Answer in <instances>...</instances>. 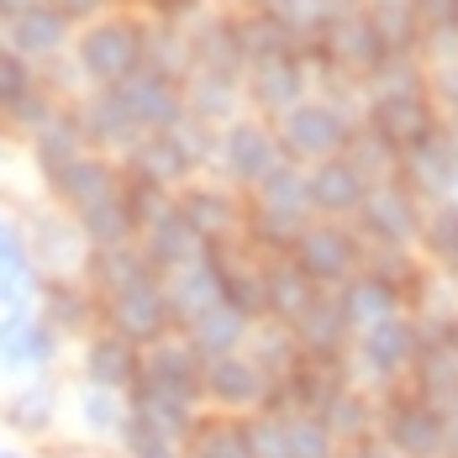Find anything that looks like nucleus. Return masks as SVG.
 <instances>
[{
  "instance_id": "obj_29",
  "label": "nucleus",
  "mask_w": 458,
  "mask_h": 458,
  "mask_svg": "<svg viewBox=\"0 0 458 458\" xmlns=\"http://www.w3.org/2000/svg\"><path fill=\"white\" fill-rule=\"evenodd\" d=\"M321 427L337 437V448H348V443H364V437H374V427H379V401L369 395L364 385H348L327 411L317 416Z\"/></svg>"
},
{
  "instance_id": "obj_2",
  "label": "nucleus",
  "mask_w": 458,
  "mask_h": 458,
  "mask_svg": "<svg viewBox=\"0 0 458 458\" xmlns=\"http://www.w3.org/2000/svg\"><path fill=\"white\" fill-rule=\"evenodd\" d=\"M142 47L148 32L127 16H95L90 27L74 38V58H80V74L90 85H122L142 69Z\"/></svg>"
},
{
  "instance_id": "obj_32",
  "label": "nucleus",
  "mask_w": 458,
  "mask_h": 458,
  "mask_svg": "<svg viewBox=\"0 0 458 458\" xmlns=\"http://www.w3.org/2000/svg\"><path fill=\"white\" fill-rule=\"evenodd\" d=\"M174 206H180V216L195 227V237H200L206 248H222V237L237 227V211H232V200L222 190H190Z\"/></svg>"
},
{
  "instance_id": "obj_38",
  "label": "nucleus",
  "mask_w": 458,
  "mask_h": 458,
  "mask_svg": "<svg viewBox=\"0 0 458 458\" xmlns=\"http://www.w3.org/2000/svg\"><path fill=\"white\" fill-rule=\"evenodd\" d=\"M374 5H379V11H406L411 0H374Z\"/></svg>"
},
{
  "instance_id": "obj_3",
  "label": "nucleus",
  "mask_w": 458,
  "mask_h": 458,
  "mask_svg": "<svg viewBox=\"0 0 458 458\" xmlns=\"http://www.w3.org/2000/svg\"><path fill=\"white\" fill-rule=\"evenodd\" d=\"M100 327L127 337L132 348H153L174 332L169 317V295H164V279H138V284H122L111 295H100Z\"/></svg>"
},
{
  "instance_id": "obj_36",
  "label": "nucleus",
  "mask_w": 458,
  "mask_h": 458,
  "mask_svg": "<svg viewBox=\"0 0 458 458\" xmlns=\"http://www.w3.org/2000/svg\"><path fill=\"white\" fill-rule=\"evenodd\" d=\"M427 248L437 253V259H448V264H458V206H437L432 216H427Z\"/></svg>"
},
{
  "instance_id": "obj_30",
  "label": "nucleus",
  "mask_w": 458,
  "mask_h": 458,
  "mask_svg": "<svg viewBox=\"0 0 458 458\" xmlns=\"http://www.w3.org/2000/svg\"><path fill=\"white\" fill-rule=\"evenodd\" d=\"M248 332H253V321H242L232 306H216V311H206L200 321H190V327H184V337H190V348H195L200 359H227V353H242Z\"/></svg>"
},
{
  "instance_id": "obj_34",
  "label": "nucleus",
  "mask_w": 458,
  "mask_h": 458,
  "mask_svg": "<svg viewBox=\"0 0 458 458\" xmlns=\"http://www.w3.org/2000/svg\"><path fill=\"white\" fill-rule=\"evenodd\" d=\"M284 443H290V458H337V437L317 416H284Z\"/></svg>"
},
{
  "instance_id": "obj_41",
  "label": "nucleus",
  "mask_w": 458,
  "mask_h": 458,
  "mask_svg": "<svg viewBox=\"0 0 458 458\" xmlns=\"http://www.w3.org/2000/svg\"><path fill=\"white\" fill-rule=\"evenodd\" d=\"M454 416H458V411H454Z\"/></svg>"
},
{
  "instance_id": "obj_37",
  "label": "nucleus",
  "mask_w": 458,
  "mask_h": 458,
  "mask_svg": "<svg viewBox=\"0 0 458 458\" xmlns=\"http://www.w3.org/2000/svg\"><path fill=\"white\" fill-rule=\"evenodd\" d=\"M443 343L454 348V359H458V321H448V332H443Z\"/></svg>"
},
{
  "instance_id": "obj_40",
  "label": "nucleus",
  "mask_w": 458,
  "mask_h": 458,
  "mask_svg": "<svg viewBox=\"0 0 458 458\" xmlns=\"http://www.w3.org/2000/svg\"><path fill=\"white\" fill-rule=\"evenodd\" d=\"M80 458H100V454H80ZM106 458H111V454H106Z\"/></svg>"
},
{
  "instance_id": "obj_14",
  "label": "nucleus",
  "mask_w": 458,
  "mask_h": 458,
  "mask_svg": "<svg viewBox=\"0 0 458 458\" xmlns=\"http://www.w3.org/2000/svg\"><path fill=\"white\" fill-rule=\"evenodd\" d=\"M74 122H80V138H85L90 153H127V148L142 138L138 122H132V111H127L122 95H116V85H95V90L74 106Z\"/></svg>"
},
{
  "instance_id": "obj_33",
  "label": "nucleus",
  "mask_w": 458,
  "mask_h": 458,
  "mask_svg": "<svg viewBox=\"0 0 458 458\" xmlns=\"http://www.w3.org/2000/svg\"><path fill=\"white\" fill-rule=\"evenodd\" d=\"M301 85H306V74H301L295 53H284V58H259V69H253V95H259L269 111L301 106Z\"/></svg>"
},
{
  "instance_id": "obj_9",
  "label": "nucleus",
  "mask_w": 458,
  "mask_h": 458,
  "mask_svg": "<svg viewBox=\"0 0 458 458\" xmlns=\"http://www.w3.org/2000/svg\"><path fill=\"white\" fill-rule=\"evenodd\" d=\"M64 406H69L64 385H58L53 374H32V379H16V390H11L5 406H0V421H5L16 437H27V443H47V437H58V427H64Z\"/></svg>"
},
{
  "instance_id": "obj_16",
  "label": "nucleus",
  "mask_w": 458,
  "mask_h": 458,
  "mask_svg": "<svg viewBox=\"0 0 458 458\" xmlns=\"http://www.w3.org/2000/svg\"><path fill=\"white\" fill-rule=\"evenodd\" d=\"M164 295H169L174 332H184L190 321H200L206 311H216V306H222V275H216L211 248H206L195 264H184V269H174V275H164Z\"/></svg>"
},
{
  "instance_id": "obj_13",
  "label": "nucleus",
  "mask_w": 458,
  "mask_h": 458,
  "mask_svg": "<svg viewBox=\"0 0 458 458\" xmlns=\"http://www.w3.org/2000/svg\"><path fill=\"white\" fill-rule=\"evenodd\" d=\"M142 374V348H132L127 337H116V332H95L80 343V385H90V390H111V395H132V385H138Z\"/></svg>"
},
{
  "instance_id": "obj_25",
  "label": "nucleus",
  "mask_w": 458,
  "mask_h": 458,
  "mask_svg": "<svg viewBox=\"0 0 458 458\" xmlns=\"http://www.w3.org/2000/svg\"><path fill=\"white\" fill-rule=\"evenodd\" d=\"M317 295H321V290L301 275V264H295V259H275V264L264 269V321L290 327V321L301 317Z\"/></svg>"
},
{
  "instance_id": "obj_17",
  "label": "nucleus",
  "mask_w": 458,
  "mask_h": 458,
  "mask_svg": "<svg viewBox=\"0 0 458 458\" xmlns=\"http://www.w3.org/2000/svg\"><path fill=\"white\" fill-rule=\"evenodd\" d=\"M290 337H295V348H301L306 359H343L348 343H353V327L343 317L337 290H321L317 301L290 321Z\"/></svg>"
},
{
  "instance_id": "obj_15",
  "label": "nucleus",
  "mask_w": 458,
  "mask_h": 458,
  "mask_svg": "<svg viewBox=\"0 0 458 458\" xmlns=\"http://www.w3.org/2000/svg\"><path fill=\"white\" fill-rule=\"evenodd\" d=\"M116 95H122V106L132 111L138 132H169L174 122L190 116V111H184L180 85H174V80H164V74H153V69H138L132 80H122Z\"/></svg>"
},
{
  "instance_id": "obj_6",
  "label": "nucleus",
  "mask_w": 458,
  "mask_h": 458,
  "mask_svg": "<svg viewBox=\"0 0 458 458\" xmlns=\"http://www.w3.org/2000/svg\"><path fill=\"white\" fill-rule=\"evenodd\" d=\"M64 348H69V343H64L38 311L0 317V374H11V379L53 374V364L64 359Z\"/></svg>"
},
{
  "instance_id": "obj_19",
  "label": "nucleus",
  "mask_w": 458,
  "mask_h": 458,
  "mask_svg": "<svg viewBox=\"0 0 458 458\" xmlns=\"http://www.w3.org/2000/svg\"><path fill=\"white\" fill-rule=\"evenodd\" d=\"M53 195H58V206H64L69 216H80V211H90L100 200L122 195V164L106 158V153H80V158L53 180Z\"/></svg>"
},
{
  "instance_id": "obj_20",
  "label": "nucleus",
  "mask_w": 458,
  "mask_h": 458,
  "mask_svg": "<svg viewBox=\"0 0 458 458\" xmlns=\"http://www.w3.org/2000/svg\"><path fill=\"white\" fill-rule=\"evenodd\" d=\"M222 164H227L232 180L259 184L284 164V153H279V138L269 127H259V122H232L227 138H222Z\"/></svg>"
},
{
  "instance_id": "obj_22",
  "label": "nucleus",
  "mask_w": 458,
  "mask_h": 458,
  "mask_svg": "<svg viewBox=\"0 0 458 458\" xmlns=\"http://www.w3.org/2000/svg\"><path fill=\"white\" fill-rule=\"evenodd\" d=\"M138 248L148 253V264H153V275H174V269H184V264H195L200 253H206V242L195 237V227L180 216V206H169L158 222H148V227L138 232Z\"/></svg>"
},
{
  "instance_id": "obj_31",
  "label": "nucleus",
  "mask_w": 458,
  "mask_h": 458,
  "mask_svg": "<svg viewBox=\"0 0 458 458\" xmlns=\"http://www.w3.org/2000/svg\"><path fill=\"white\" fill-rule=\"evenodd\" d=\"M184 458H248V437H242V416H216L200 411L195 432L184 437Z\"/></svg>"
},
{
  "instance_id": "obj_5",
  "label": "nucleus",
  "mask_w": 458,
  "mask_h": 458,
  "mask_svg": "<svg viewBox=\"0 0 458 458\" xmlns=\"http://www.w3.org/2000/svg\"><path fill=\"white\" fill-rule=\"evenodd\" d=\"M269 374L253 364L248 353H227V359H206L200 374V406L216 416H253L269 401Z\"/></svg>"
},
{
  "instance_id": "obj_21",
  "label": "nucleus",
  "mask_w": 458,
  "mask_h": 458,
  "mask_svg": "<svg viewBox=\"0 0 458 458\" xmlns=\"http://www.w3.org/2000/svg\"><path fill=\"white\" fill-rule=\"evenodd\" d=\"M38 290H43V275H38L32 253H27L21 227L0 222V317L32 311L38 306Z\"/></svg>"
},
{
  "instance_id": "obj_4",
  "label": "nucleus",
  "mask_w": 458,
  "mask_h": 458,
  "mask_svg": "<svg viewBox=\"0 0 458 458\" xmlns=\"http://www.w3.org/2000/svg\"><path fill=\"white\" fill-rule=\"evenodd\" d=\"M416 348H421V327L411 317H385L374 327H364V332H353V359H359V369L369 374L374 390L406 385V374L416 364Z\"/></svg>"
},
{
  "instance_id": "obj_27",
  "label": "nucleus",
  "mask_w": 458,
  "mask_h": 458,
  "mask_svg": "<svg viewBox=\"0 0 458 458\" xmlns=\"http://www.w3.org/2000/svg\"><path fill=\"white\" fill-rule=\"evenodd\" d=\"M80 153H90L85 138H80V122H74V111H53L43 127L32 132V164L43 169V180L53 184Z\"/></svg>"
},
{
  "instance_id": "obj_7",
  "label": "nucleus",
  "mask_w": 458,
  "mask_h": 458,
  "mask_svg": "<svg viewBox=\"0 0 458 458\" xmlns=\"http://www.w3.org/2000/svg\"><path fill=\"white\" fill-rule=\"evenodd\" d=\"M200 374H206V359L190 348L184 332H169L164 343L142 348V374H138L142 390H158V395L184 401V406H200ZM200 411H206V406H200Z\"/></svg>"
},
{
  "instance_id": "obj_10",
  "label": "nucleus",
  "mask_w": 458,
  "mask_h": 458,
  "mask_svg": "<svg viewBox=\"0 0 458 458\" xmlns=\"http://www.w3.org/2000/svg\"><path fill=\"white\" fill-rule=\"evenodd\" d=\"M38 317L64 337V343H85L100 332V295L80 275H58V279H43L38 290Z\"/></svg>"
},
{
  "instance_id": "obj_1",
  "label": "nucleus",
  "mask_w": 458,
  "mask_h": 458,
  "mask_svg": "<svg viewBox=\"0 0 458 458\" xmlns=\"http://www.w3.org/2000/svg\"><path fill=\"white\" fill-rule=\"evenodd\" d=\"M448 421H454V416L437 411V406H427L411 385H395V390H385V401H379V427H374V437H379L395 458H443L448 454Z\"/></svg>"
},
{
  "instance_id": "obj_18",
  "label": "nucleus",
  "mask_w": 458,
  "mask_h": 458,
  "mask_svg": "<svg viewBox=\"0 0 458 458\" xmlns=\"http://www.w3.org/2000/svg\"><path fill=\"white\" fill-rule=\"evenodd\" d=\"M69 38H74V21H69L58 5H32V11H21V16H11V21L0 27V47L21 53L27 64H43L53 53H64Z\"/></svg>"
},
{
  "instance_id": "obj_11",
  "label": "nucleus",
  "mask_w": 458,
  "mask_h": 458,
  "mask_svg": "<svg viewBox=\"0 0 458 458\" xmlns=\"http://www.w3.org/2000/svg\"><path fill=\"white\" fill-rule=\"evenodd\" d=\"M348 122L332 111V106H311V100H301V106H290L284 111V127H279V153H295V158H337L343 148H348Z\"/></svg>"
},
{
  "instance_id": "obj_28",
  "label": "nucleus",
  "mask_w": 458,
  "mask_h": 458,
  "mask_svg": "<svg viewBox=\"0 0 458 458\" xmlns=\"http://www.w3.org/2000/svg\"><path fill=\"white\" fill-rule=\"evenodd\" d=\"M337 301H343V317L353 332H364L385 317H401V290H390L379 275H353L348 284H337Z\"/></svg>"
},
{
  "instance_id": "obj_26",
  "label": "nucleus",
  "mask_w": 458,
  "mask_h": 458,
  "mask_svg": "<svg viewBox=\"0 0 458 458\" xmlns=\"http://www.w3.org/2000/svg\"><path fill=\"white\" fill-rule=\"evenodd\" d=\"M74 427H80V437H90L100 448H116L122 432H127V395L80 385L74 390Z\"/></svg>"
},
{
  "instance_id": "obj_24",
  "label": "nucleus",
  "mask_w": 458,
  "mask_h": 458,
  "mask_svg": "<svg viewBox=\"0 0 458 458\" xmlns=\"http://www.w3.org/2000/svg\"><path fill=\"white\" fill-rule=\"evenodd\" d=\"M369 195V180L348 164V158H321L317 169L306 174V206L327 211V216H343V211H359Z\"/></svg>"
},
{
  "instance_id": "obj_12",
  "label": "nucleus",
  "mask_w": 458,
  "mask_h": 458,
  "mask_svg": "<svg viewBox=\"0 0 458 458\" xmlns=\"http://www.w3.org/2000/svg\"><path fill=\"white\" fill-rule=\"evenodd\" d=\"M21 237H27V253H32V264H38L43 279L80 275V269H85L90 242H85V232H80V222H74L69 211H47V216H38Z\"/></svg>"
},
{
  "instance_id": "obj_35",
  "label": "nucleus",
  "mask_w": 458,
  "mask_h": 458,
  "mask_svg": "<svg viewBox=\"0 0 458 458\" xmlns=\"http://www.w3.org/2000/svg\"><path fill=\"white\" fill-rule=\"evenodd\" d=\"M38 85H43V80H38V69H32L21 53L0 47V116H5V111L21 100V95H32Z\"/></svg>"
},
{
  "instance_id": "obj_8",
  "label": "nucleus",
  "mask_w": 458,
  "mask_h": 458,
  "mask_svg": "<svg viewBox=\"0 0 458 458\" xmlns=\"http://www.w3.org/2000/svg\"><path fill=\"white\" fill-rule=\"evenodd\" d=\"M290 259L301 264V275L311 279L317 290H337V284H348V279L359 275V237L343 227H332V222H321V227H306L295 237V248H290Z\"/></svg>"
},
{
  "instance_id": "obj_39",
  "label": "nucleus",
  "mask_w": 458,
  "mask_h": 458,
  "mask_svg": "<svg viewBox=\"0 0 458 458\" xmlns=\"http://www.w3.org/2000/svg\"><path fill=\"white\" fill-rule=\"evenodd\" d=\"M0 458H38V454H27V448H0Z\"/></svg>"
},
{
  "instance_id": "obj_23",
  "label": "nucleus",
  "mask_w": 458,
  "mask_h": 458,
  "mask_svg": "<svg viewBox=\"0 0 458 458\" xmlns=\"http://www.w3.org/2000/svg\"><path fill=\"white\" fill-rule=\"evenodd\" d=\"M364 227L379 248H406L416 232H421V216H416V200L401 190V184H379L364 195Z\"/></svg>"
}]
</instances>
